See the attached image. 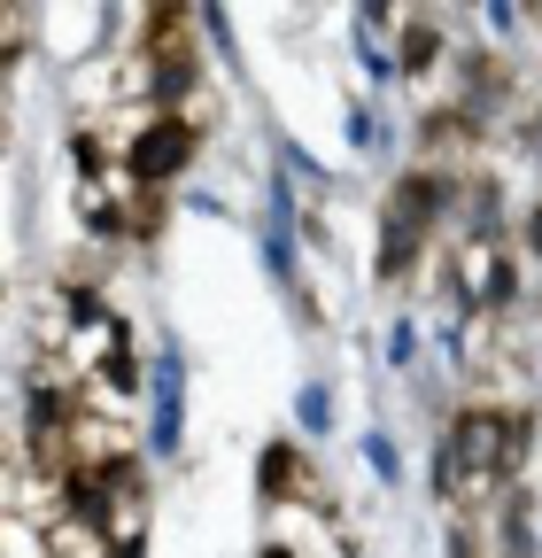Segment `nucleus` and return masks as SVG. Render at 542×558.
<instances>
[{
	"label": "nucleus",
	"mask_w": 542,
	"mask_h": 558,
	"mask_svg": "<svg viewBox=\"0 0 542 558\" xmlns=\"http://www.w3.org/2000/svg\"><path fill=\"white\" fill-rule=\"evenodd\" d=\"M512 248H519V264H527V256L542 264V194H534V202L519 209V233H512Z\"/></svg>",
	"instance_id": "obj_6"
},
{
	"label": "nucleus",
	"mask_w": 542,
	"mask_h": 558,
	"mask_svg": "<svg viewBox=\"0 0 542 558\" xmlns=\"http://www.w3.org/2000/svg\"><path fill=\"white\" fill-rule=\"evenodd\" d=\"M295 418H303V435H325V427H333V403H325V388H303V396H295Z\"/></svg>",
	"instance_id": "obj_7"
},
{
	"label": "nucleus",
	"mask_w": 542,
	"mask_h": 558,
	"mask_svg": "<svg viewBox=\"0 0 542 558\" xmlns=\"http://www.w3.org/2000/svg\"><path fill=\"white\" fill-rule=\"evenodd\" d=\"M534 47H542V32H534Z\"/></svg>",
	"instance_id": "obj_10"
},
{
	"label": "nucleus",
	"mask_w": 542,
	"mask_h": 558,
	"mask_svg": "<svg viewBox=\"0 0 542 558\" xmlns=\"http://www.w3.org/2000/svg\"><path fill=\"white\" fill-rule=\"evenodd\" d=\"M442 24L434 16H395V78H434V62H442Z\"/></svg>",
	"instance_id": "obj_3"
},
{
	"label": "nucleus",
	"mask_w": 542,
	"mask_h": 558,
	"mask_svg": "<svg viewBox=\"0 0 542 558\" xmlns=\"http://www.w3.org/2000/svg\"><path fill=\"white\" fill-rule=\"evenodd\" d=\"M86 520L101 527L109 558H148V535H156V488H148V465H140V458L116 465V473L94 488Z\"/></svg>",
	"instance_id": "obj_1"
},
{
	"label": "nucleus",
	"mask_w": 542,
	"mask_h": 558,
	"mask_svg": "<svg viewBox=\"0 0 542 558\" xmlns=\"http://www.w3.org/2000/svg\"><path fill=\"white\" fill-rule=\"evenodd\" d=\"M387 365H395V373H411V365H419V326H411V318H395V326H387Z\"/></svg>",
	"instance_id": "obj_5"
},
{
	"label": "nucleus",
	"mask_w": 542,
	"mask_h": 558,
	"mask_svg": "<svg viewBox=\"0 0 542 558\" xmlns=\"http://www.w3.org/2000/svg\"><path fill=\"white\" fill-rule=\"evenodd\" d=\"M380 140H387V132H380V117L357 101V109H349V148H380Z\"/></svg>",
	"instance_id": "obj_8"
},
{
	"label": "nucleus",
	"mask_w": 542,
	"mask_h": 558,
	"mask_svg": "<svg viewBox=\"0 0 542 558\" xmlns=\"http://www.w3.org/2000/svg\"><path fill=\"white\" fill-rule=\"evenodd\" d=\"M256 558H295V543H280V535H271V543H263Z\"/></svg>",
	"instance_id": "obj_9"
},
{
	"label": "nucleus",
	"mask_w": 542,
	"mask_h": 558,
	"mask_svg": "<svg viewBox=\"0 0 542 558\" xmlns=\"http://www.w3.org/2000/svg\"><path fill=\"white\" fill-rule=\"evenodd\" d=\"M256 488H263V505H303V512H318L333 527V488H325V473H318L303 435H280V442L256 450Z\"/></svg>",
	"instance_id": "obj_2"
},
{
	"label": "nucleus",
	"mask_w": 542,
	"mask_h": 558,
	"mask_svg": "<svg viewBox=\"0 0 542 558\" xmlns=\"http://www.w3.org/2000/svg\"><path fill=\"white\" fill-rule=\"evenodd\" d=\"M365 465L380 473V488H403V450H395V435H387V427H372V435H365Z\"/></svg>",
	"instance_id": "obj_4"
}]
</instances>
